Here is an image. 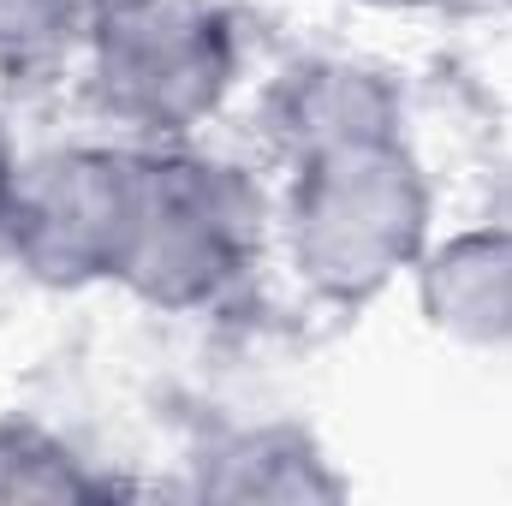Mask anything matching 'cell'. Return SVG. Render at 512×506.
<instances>
[{"label": "cell", "mask_w": 512, "mask_h": 506, "mask_svg": "<svg viewBox=\"0 0 512 506\" xmlns=\"http://www.w3.org/2000/svg\"><path fill=\"white\" fill-rule=\"evenodd\" d=\"M411 227H417L411 179L370 137H346L310 167V191L298 203V239H310V256L328 274L340 280L382 274L405 251Z\"/></svg>", "instance_id": "6da1fadb"}, {"label": "cell", "mask_w": 512, "mask_h": 506, "mask_svg": "<svg viewBox=\"0 0 512 506\" xmlns=\"http://www.w3.org/2000/svg\"><path fill=\"white\" fill-rule=\"evenodd\" d=\"M108 84L143 120H185L215 102L227 78V42L197 0H126L102 36Z\"/></svg>", "instance_id": "7a4b0ae2"}, {"label": "cell", "mask_w": 512, "mask_h": 506, "mask_svg": "<svg viewBox=\"0 0 512 506\" xmlns=\"http://www.w3.org/2000/svg\"><path fill=\"white\" fill-rule=\"evenodd\" d=\"M66 0H0V42H24V36H42L54 18H60Z\"/></svg>", "instance_id": "3957f363"}, {"label": "cell", "mask_w": 512, "mask_h": 506, "mask_svg": "<svg viewBox=\"0 0 512 506\" xmlns=\"http://www.w3.org/2000/svg\"><path fill=\"white\" fill-rule=\"evenodd\" d=\"M12 191L18 185H6V167H0V221H12Z\"/></svg>", "instance_id": "277c9868"}]
</instances>
